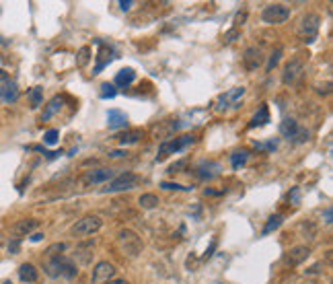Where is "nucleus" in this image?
<instances>
[{"label":"nucleus","instance_id":"1","mask_svg":"<svg viewBox=\"0 0 333 284\" xmlns=\"http://www.w3.org/2000/svg\"><path fill=\"white\" fill-rule=\"evenodd\" d=\"M115 245H117V249L122 251L124 256L132 258V260L138 258V256L142 254V249H144V243H142L140 235L134 233V231H130V229H122V231L117 233Z\"/></svg>","mask_w":333,"mask_h":284},{"label":"nucleus","instance_id":"2","mask_svg":"<svg viewBox=\"0 0 333 284\" xmlns=\"http://www.w3.org/2000/svg\"><path fill=\"white\" fill-rule=\"evenodd\" d=\"M319 27H321V17L317 13H307L300 17L296 25V35L302 44H313L319 35Z\"/></svg>","mask_w":333,"mask_h":284},{"label":"nucleus","instance_id":"3","mask_svg":"<svg viewBox=\"0 0 333 284\" xmlns=\"http://www.w3.org/2000/svg\"><path fill=\"white\" fill-rule=\"evenodd\" d=\"M140 183V177L132 171H124L119 173L117 177H113L103 189L101 194H117V192H130V189H134L136 185Z\"/></svg>","mask_w":333,"mask_h":284},{"label":"nucleus","instance_id":"4","mask_svg":"<svg viewBox=\"0 0 333 284\" xmlns=\"http://www.w3.org/2000/svg\"><path fill=\"white\" fill-rule=\"evenodd\" d=\"M196 142L194 136L185 134V136H177V138H171V140H163L159 144V154H157V161H165L169 154H175V152H181L183 148L192 146Z\"/></svg>","mask_w":333,"mask_h":284},{"label":"nucleus","instance_id":"5","mask_svg":"<svg viewBox=\"0 0 333 284\" xmlns=\"http://www.w3.org/2000/svg\"><path fill=\"white\" fill-rule=\"evenodd\" d=\"M101 227H103V220L97 214H86V216H82L80 220H76V223L72 225L70 233L74 237H88V235L99 233Z\"/></svg>","mask_w":333,"mask_h":284},{"label":"nucleus","instance_id":"6","mask_svg":"<svg viewBox=\"0 0 333 284\" xmlns=\"http://www.w3.org/2000/svg\"><path fill=\"white\" fill-rule=\"evenodd\" d=\"M290 19V9L286 5H267L263 11H261V21L267 23V25H282Z\"/></svg>","mask_w":333,"mask_h":284},{"label":"nucleus","instance_id":"7","mask_svg":"<svg viewBox=\"0 0 333 284\" xmlns=\"http://www.w3.org/2000/svg\"><path fill=\"white\" fill-rule=\"evenodd\" d=\"M263 60H265L263 50L257 48V46H249V48L243 52V66H245V70H249V72H255L257 68H261V66H263Z\"/></svg>","mask_w":333,"mask_h":284},{"label":"nucleus","instance_id":"8","mask_svg":"<svg viewBox=\"0 0 333 284\" xmlns=\"http://www.w3.org/2000/svg\"><path fill=\"white\" fill-rule=\"evenodd\" d=\"M302 72H305V64H302V60L300 58H292V60L286 62V66H284L282 83L284 85H294V83H298Z\"/></svg>","mask_w":333,"mask_h":284},{"label":"nucleus","instance_id":"9","mask_svg":"<svg viewBox=\"0 0 333 284\" xmlns=\"http://www.w3.org/2000/svg\"><path fill=\"white\" fill-rule=\"evenodd\" d=\"M115 177V173H113V169H109V167H101V169H90V171H86L84 175H82V183L86 185V187H90V185H99V183H109L111 179Z\"/></svg>","mask_w":333,"mask_h":284},{"label":"nucleus","instance_id":"10","mask_svg":"<svg viewBox=\"0 0 333 284\" xmlns=\"http://www.w3.org/2000/svg\"><path fill=\"white\" fill-rule=\"evenodd\" d=\"M115 278V266L109 262H99L90 274V284H107Z\"/></svg>","mask_w":333,"mask_h":284},{"label":"nucleus","instance_id":"11","mask_svg":"<svg viewBox=\"0 0 333 284\" xmlns=\"http://www.w3.org/2000/svg\"><path fill=\"white\" fill-rule=\"evenodd\" d=\"M311 256V249L307 245H294L286 254V264L288 266H300L302 262H307Z\"/></svg>","mask_w":333,"mask_h":284},{"label":"nucleus","instance_id":"12","mask_svg":"<svg viewBox=\"0 0 333 284\" xmlns=\"http://www.w3.org/2000/svg\"><path fill=\"white\" fill-rule=\"evenodd\" d=\"M107 126H109V130H128V115L119 109H109Z\"/></svg>","mask_w":333,"mask_h":284},{"label":"nucleus","instance_id":"13","mask_svg":"<svg viewBox=\"0 0 333 284\" xmlns=\"http://www.w3.org/2000/svg\"><path fill=\"white\" fill-rule=\"evenodd\" d=\"M37 225H39V220H35V218H23V220H19V223H15L13 225V235L19 239V237H23V235H29V233H33L35 229H37Z\"/></svg>","mask_w":333,"mask_h":284},{"label":"nucleus","instance_id":"14","mask_svg":"<svg viewBox=\"0 0 333 284\" xmlns=\"http://www.w3.org/2000/svg\"><path fill=\"white\" fill-rule=\"evenodd\" d=\"M115 138H117V142L122 144V146H130V144L140 142V140L144 138V132H142L140 128H128V130H124L122 134H117Z\"/></svg>","mask_w":333,"mask_h":284},{"label":"nucleus","instance_id":"15","mask_svg":"<svg viewBox=\"0 0 333 284\" xmlns=\"http://www.w3.org/2000/svg\"><path fill=\"white\" fill-rule=\"evenodd\" d=\"M19 99V89L15 83L7 80L5 85H0V101L3 103H15Z\"/></svg>","mask_w":333,"mask_h":284},{"label":"nucleus","instance_id":"16","mask_svg":"<svg viewBox=\"0 0 333 284\" xmlns=\"http://www.w3.org/2000/svg\"><path fill=\"white\" fill-rule=\"evenodd\" d=\"M99 46H101V52H99V58H97V66H95V70H93V74H99L109 62L113 60V50L109 48V46H105L103 42H97Z\"/></svg>","mask_w":333,"mask_h":284},{"label":"nucleus","instance_id":"17","mask_svg":"<svg viewBox=\"0 0 333 284\" xmlns=\"http://www.w3.org/2000/svg\"><path fill=\"white\" fill-rule=\"evenodd\" d=\"M243 95H245V89H243V87H239V89H234V91H230V93H226V95H220V97H218V105H216V109H218V111L226 109L230 101H232V103H236V99H241V97H243Z\"/></svg>","mask_w":333,"mask_h":284},{"label":"nucleus","instance_id":"18","mask_svg":"<svg viewBox=\"0 0 333 284\" xmlns=\"http://www.w3.org/2000/svg\"><path fill=\"white\" fill-rule=\"evenodd\" d=\"M19 278H21L23 282H27V284H33V282H37V278H39V270H37L33 264H21V266H19Z\"/></svg>","mask_w":333,"mask_h":284},{"label":"nucleus","instance_id":"19","mask_svg":"<svg viewBox=\"0 0 333 284\" xmlns=\"http://www.w3.org/2000/svg\"><path fill=\"white\" fill-rule=\"evenodd\" d=\"M62 260H64V256H54V258H50V260L45 262V266H43L45 274L52 276V278L62 276Z\"/></svg>","mask_w":333,"mask_h":284},{"label":"nucleus","instance_id":"20","mask_svg":"<svg viewBox=\"0 0 333 284\" xmlns=\"http://www.w3.org/2000/svg\"><path fill=\"white\" fill-rule=\"evenodd\" d=\"M296 130H298V121H296L294 117H284V119H282V124H280V134H282L284 138L292 140L294 134H296Z\"/></svg>","mask_w":333,"mask_h":284},{"label":"nucleus","instance_id":"21","mask_svg":"<svg viewBox=\"0 0 333 284\" xmlns=\"http://www.w3.org/2000/svg\"><path fill=\"white\" fill-rule=\"evenodd\" d=\"M218 171H220V165H218V163L208 161V163H202V165L198 167V177H202V179H212V177L218 175Z\"/></svg>","mask_w":333,"mask_h":284},{"label":"nucleus","instance_id":"22","mask_svg":"<svg viewBox=\"0 0 333 284\" xmlns=\"http://www.w3.org/2000/svg\"><path fill=\"white\" fill-rule=\"evenodd\" d=\"M267 121H269V109H267V105H261L259 111L251 117L249 128H261V126H265Z\"/></svg>","mask_w":333,"mask_h":284},{"label":"nucleus","instance_id":"23","mask_svg":"<svg viewBox=\"0 0 333 284\" xmlns=\"http://www.w3.org/2000/svg\"><path fill=\"white\" fill-rule=\"evenodd\" d=\"M136 80V72L132 70V68H124V70H119L117 74H115V85L117 87H128V85H132Z\"/></svg>","mask_w":333,"mask_h":284},{"label":"nucleus","instance_id":"24","mask_svg":"<svg viewBox=\"0 0 333 284\" xmlns=\"http://www.w3.org/2000/svg\"><path fill=\"white\" fill-rule=\"evenodd\" d=\"M138 204H140L142 210H153V208H157L161 204V200H159L157 194H142L138 198Z\"/></svg>","mask_w":333,"mask_h":284},{"label":"nucleus","instance_id":"25","mask_svg":"<svg viewBox=\"0 0 333 284\" xmlns=\"http://www.w3.org/2000/svg\"><path fill=\"white\" fill-rule=\"evenodd\" d=\"M60 109H62V97H58V95H56V97L45 105V111H43V115H41V121H47L54 113H58Z\"/></svg>","mask_w":333,"mask_h":284},{"label":"nucleus","instance_id":"26","mask_svg":"<svg viewBox=\"0 0 333 284\" xmlns=\"http://www.w3.org/2000/svg\"><path fill=\"white\" fill-rule=\"evenodd\" d=\"M282 223H284V216L282 214H271L269 218H267V223H265V227H263V235H269V233H274L276 229H280L282 227Z\"/></svg>","mask_w":333,"mask_h":284},{"label":"nucleus","instance_id":"27","mask_svg":"<svg viewBox=\"0 0 333 284\" xmlns=\"http://www.w3.org/2000/svg\"><path fill=\"white\" fill-rule=\"evenodd\" d=\"M62 276H64V278H76V276H78L76 264H74L70 258H66V256H64V260H62Z\"/></svg>","mask_w":333,"mask_h":284},{"label":"nucleus","instance_id":"28","mask_svg":"<svg viewBox=\"0 0 333 284\" xmlns=\"http://www.w3.org/2000/svg\"><path fill=\"white\" fill-rule=\"evenodd\" d=\"M249 159V150H236L230 154V163H232V169H239L241 165H245Z\"/></svg>","mask_w":333,"mask_h":284},{"label":"nucleus","instance_id":"29","mask_svg":"<svg viewBox=\"0 0 333 284\" xmlns=\"http://www.w3.org/2000/svg\"><path fill=\"white\" fill-rule=\"evenodd\" d=\"M282 54H284V48H282V46H278L274 52H271V56H269V60H267V66H265L267 72H271V70H274V68L278 66V62H280Z\"/></svg>","mask_w":333,"mask_h":284},{"label":"nucleus","instance_id":"30","mask_svg":"<svg viewBox=\"0 0 333 284\" xmlns=\"http://www.w3.org/2000/svg\"><path fill=\"white\" fill-rule=\"evenodd\" d=\"M29 101H31V107H39L43 101V89L41 87H33L29 91Z\"/></svg>","mask_w":333,"mask_h":284},{"label":"nucleus","instance_id":"31","mask_svg":"<svg viewBox=\"0 0 333 284\" xmlns=\"http://www.w3.org/2000/svg\"><path fill=\"white\" fill-rule=\"evenodd\" d=\"M161 187L163 189H169V192H189V189H194V187H187V185H181V183H173V181H163L161 183Z\"/></svg>","mask_w":333,"mask_h":284},{"label":"nucleus","instance_id":"32","mask_svg":"<svg viewBox=\"0 0 333 284\" xmlns=\"http://www.w3.org/2000/svg\"><path fill=\"white\" fill-rule=\"evenodd\" d=\"M309 136H311V132H309L307 128H300V126H298V130H296L292 142H294V144H302V142H307V140H309Z\"/></svg>","mask_w":333,"mask_h":284},{"label":"nucleus","instance_id":"33","mask_svg":"<svg viewBox=\"0 0 333 284\" xmlns=\"http://www.w3.org/2000/svg\"><path fill=\"white\" fill-rule=\"evenodd\" d=\"M115 95H117L115 85H109V83H103V85H101V97H103V99H113Z\"/></svg>","mask_w":333,"mask_h":284},{"label":"nucleus","instance_id":"34","mask_svg":"<svg viewBox=\"0 0 333 284\" xmlns=\"http://www.w3.org/2000/svg\"><path fill=\"white\" fill-rule=\"evenodd\" d=\"M88 60H90V48L84 46V48H80V52H78L76 64H78V66H86V62H88Z\"/></svg>","mask_w":333,"mask_h":284},{"label":"nucleus","instance_id":"35","mask_svg":"<svg viewBox=\"0 0 333 284\" xmlns=\"http://www.w3.org/2000/svg\"><path fill=\"white\" fill-rule=\"evenodd\" d=\"M66 243H54V245H50L47 247V251H45V254L50 256V258H54V256H60V254H62V251H66Z\"/></svg>","mask_w":333,"mask_h":284},{"label":"nucleus","instance_id":"36","mask_svg":"<svg viewBox=\"0 0 333 284\" xmlns=\"http://www.w3.org/2000/svg\"><path fill=\"white\" fill-rule=\"evenodd\" d=\"M58 136H60V132H58L56 128H52V130H47V132L43 134V142H45L47 146H54V144H58Z\"/></svg>","mask_w":333,"mask_h":284},{"label":"nucleus","instance_id":"37","mask_svg":"<svg viewBox=\"0 0 333 284\" xmlns=\"http://www.w3.org/2000/svg\"><path fill=\"white\" fill-rule=\"evenodd\" d=\"M185 167H187V159H181V161H177L169 167V173H183Z\"/></svg>","mask_w":333,"mask_h":284},{"label":"nucleus","instance_id":"38","mask_svg":"<svg viewBox=\"0 0 333 284\" xmlns=\"http://www.w3.org/2000/svg\"><path fill=\"white\" fill-rule=\"evenodd\" d=\"M239 35H241V31H239L236 27H232V29L228 31V33H224V44H232V42H234Z\"/></svg>","mask_w":333,"mask_h":284},{"label":"nucleus","instance_id":"39","mask_svg":"<svg viewBox=\"0 0 333 284\" xmlns=\"http://www.w3.org/2000/svg\"><path fill=\"white\" fill-rule=\"evenodd\" d=\"M288 200H290L292 204H298V202H300V189H298V187H294L292 194H288Z\"/></svg>","mask_w":333,"mask_h":284},{"label":"nucleus","instance_id":"40","mask_svg":"<svg viewBox=\"0 0 333 284\" xmlns=\"http://www.w3.org/2000/svg\"><path fill=\"white\" fill-rule=\"evenodd\" d=\"M323 218H325V225H331V218H333V208H331V206H327V208H325Z\"/></svg>","mask_w":333,"mask_h":284},{"label":"nucleus","instance_id":"41","mask_svg":"<svg viewBox=\"0 0 333 284\" xmlns=\"http://www.w3.org/2000/svg\"><path fill=\"white\" fill-rule=\"evenodd\" d=\"M128 152H124V150H109V159H122V156H126Z\"/></svg>","mask_w":333,"mask_h":284},{"label":"nucleus","instance_id":"42","mask_svg":"<svg viewBox=\"0 0 333 284\" xmlns=\"http://www.w3.org/2000/svg\"><path fill=\"white\" fill-rule=\"evenodd\" d=\"M19 247H21V241H19V239H15V241L9 243V251H11V254H17Z\"/></svg>","mask_w":333,"mask_h":284},{"label":"nucleus","instance_id":"43","mask_svg":"<svg viewBox=\"0 0 333 284\" xmlns=\"http://www.w3.org/2000/svg\"><path fill=\"white\" fill-rule=\"evenodd\" d=\"M321 268H323V264H315L313 268H309V270H307V274H309V276H315V274H321Z\"/></svg>","mask_w":333,"mask_h":284},{"label":"nucleus","instance_id":"44","mask_svg":"<svg viewBox=\"0 0 333 284\" xmlns=\"http://www.w3.org/2000/svg\"><path fill=\"white\" fill-rule=\"evenodd\" d=\"M119 7H122V11H130V9L134 7V0H122V3H119Z\"/></svg>","mask_w":333,"mask_h":284},{"label":"nucleus","instance_id":"45","mask_svg":"<svg viewBox=\"0 0 333 284\" xmlns=\"http://www.w3.org/2000/svg\"><path fill=\"white\" fill-rule=\"evenodd\" d=\"M257 148H265V150H274L276 148V140H271V142H267V144H255Z\"/></svg>","mask_w":333,"mask_h":284},{"label":"nucleus","instance_id":"46","mask_svg":"<svg viewBox=\"0 0 333 284\" xmlns=\"http://www.w3.org/2000/svg\"><path fill=\"white\" fill-rule=\"evenodd\" d=\"M245 19H247V13H239V15H236V19H234V21H236V23H234V25H236V29H239V25H243V21H245Z\"/></svg>","mask_w":333,"mask_h":284},{"label":"nucleus","instance_id":"47","mask_svg":"<svg viewBox=\"0 0 333 284\" xmlns=\"http://www.w3.org/2000/svg\"><path fill=\"white\" fill-rule=\"evenodd\" d=\"M43 237H45L43 233H33V235H31V241H33V243H39Z\"/></svg>","mask_w":333,"mask_h":284},{"label":"nucleus","instance_id":"48","mask_svg":"<svg viewBox=\"0 0 333 284\" xmlns=\"http://www.w3.org/2000/svg\"><path fill=\"white\" fill-rule=\"evenodd\" d=\"M107 284H130L126 278H113L111 282H107Z\"/></svg>","mask_w":333,"mask_h":284},{"label":"nucleus","instance_id":"49","mask_svg":"<svg viewBox=\"0 0 333 284\" xmlns=\"http://www.w3.org/2000/svg\"><path fill=\"white\" fill-rule=\"evenodd\" d=\"M214 249H216V241H212V245H210V249L206 251V256H204V258H210V256H212V251H214Z\"/></svg>","mask_w":333,"mask_h":284},{"label":"nucleus","instance_id":"50","mask_svg":"<svg viewBox=\"0 0 333 284\" xmlns=\"http://www.w3.org/2000/svg\"><path fill=\"white\" fill-rule=\"evenodd\" d=\"M224 192H214V189H206V196H222Z\"/></svg>","mask_w":333,"mask_h":284},{"label":"nucleus","instance_id":"51","mask_svg":"<svg viewBox=\"0 0 333 284\" xmlns=\"http://www.w3.org/2000/svg\"><path fill=\"white\" fill-rule=\"evenodd\" d=\"M9 80V74L3 70V68H0V83H7Z\"/></svg>","mask_w":333,"mask_h":284},{"label":"nucleus","instance_id":"52","mask_svg":"<svg viewBox=\"0 0 333 284\" xmlns=\"http://www.w3.org/2000/svg\"><path fill=\"white\" fill-rule=\"evenodd\" d=\"M5 284H13V282H5Z\"/></svg>","mask_w":333,"mask_h":284}]
</instances>
